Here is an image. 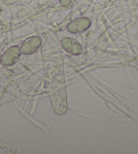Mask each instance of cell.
Listing matches in <instances>:
<instances>
[{
	"mask_svg": "<svg viewBox=\"0 0 138 154\" xmlns=\"http://www.w3.org/2000/svg\"><path fill=\"white\" fill-rule=\"evenodd\" d=\"M89 21L87 19H86V18H82L77 22L74 21L73 23H70V25L68 26V30L73 31V32H77L79 29L83 30V29L87 28V26L89 25Z\"/></svg>",
	"mask_w": 138,
	"mask_h": 154,
	"instance_id": "obj_1",
	"label": "cell"
},
{
	"mask_svg": "<svg viewBox=\"0 0 138 154\" xmlns=\"http://www.w3.org/2000/svg\"><path fill=\"white\" fill-rule=\"evenodd\" d=\"M73 0H60V3L63 5V6H67L68 5H70Z\"/></svg>",
	"mask_w": 138,
	"mask_h": 154,
	"instance_id": "obj_2",
	"label": "cell"
}]
</instances>
